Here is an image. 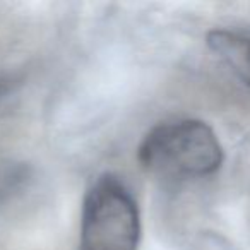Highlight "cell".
I'll use <instances>...</instances> for the list:
<instances>
[{
    "mask_svg": "<svg viewBox=\"0 0 250 250\" xmlns=\"http://www.w3.org/2000/svg\"><path fill=\"white\" fill-rule=\"evenodd\" d=\"M146 170L171 178H202L223 165V147L206 122L184 118L156 125L137 149Z\"/></svg>",
    "mask_w": 250,
    "mask_h": 250,
    "instance_id": "obj_1",
    "label": "cell"
},
{
    "mask_svg": "<svg viewBox=\"0 0 250 250\" xmlns=\"http://www.w3.org/2000/svg\"><path fill=\"white\" fill-rule=\"evenodd\" d=\"M141 216L132 192L118 177L100 175L84 195L79 250H137Z\"/></svg>",
    "mask_w": 250,
    "mask_h": 250,
    "instance_id": "obj_2",
    "label": "cell"
},
{
    "mask_svg": "<svg viewBox=\"0 0 250 250\" xmlns=\"http://www.w3.org/2000/svg\"><path fill=\"white\" fill-rule=\"evenodd\" d=\"M211 52L250 87V31L214 29L208 35Z\"/></svg>",
    "mask_w": 250,
    "mask_h": 250,
    "instance_id": "obj_3",
    "label": "cell"
}]
</instances>
